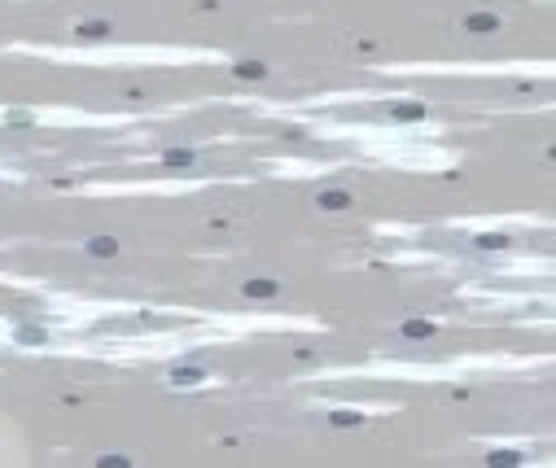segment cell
I'll use <instances>...</instances> for the list:
<instances>
[{
    "mask_svg": "<svg viewBox=\"0 0 556 468\" xmlns=\"http://www.w3.org/2000/svg\"><path fill=\"white\" fill-rule=\"evenodd\" d=\"M464 31H469V36H495V31H499V18H495V13H469V18H464Z\"/></svg>",
    "mask_w": 556,
    "mask_h": 468,
    "instance_id": "6da1fadb",
    "label": "cell"
},
{
    "mask_svg": "<svg viewBox=\"0 0 556 468\" xmlns=\"http://www.w3.org/2000/svg\"><path fill=\"white\" fill-rule=\"evenodd\" d=\"M316 206H320V211H351L355 197H351V193H342V188H329V193H320V197H316Z\"/></svg>",
    "mask_w": 556,
    "mask_h": 468,
    "instance_id": "7a4b0ae2",
    "label": "cell"
},
{
    "mask_svg": "<svg viewBox=\"0 0 556 468\" xmlns=\"http://www.w3.org/2000/svg\"><path fill=\"white\" fill-rule=\"evenodd\" d=\"M241 289H245V298H263V302H268V298H276V294H281V285H276L272 276H258V280H245Z\"/></svg>",
    "mask_w": 556,
    "mask_h": 468,
    "instance_id": "3957f363",
    "label": "cell"
},
{
    "mask_svg": "<svg viewBox=\"0 0 556 468\" xmlns=\"http://www.w3.org/2000/svg\"><path fill=\"white\" fill-rule=\"evenodd\" d=\"M434 333H438V324H430V319H407V324H403L407 342H430Z\"/></svg>",
    "mask_w": 556,
    "mask_h": 468,
    "instance_id": "277c9868",
    "label": "cell"
},
{
    "mask_svg": "<svg viewBox=\"0 0 556 468\" xmlns=\"http://www.w3.org/2000/svg\"><path fill=\"white\" fill-rule=\"evenodd\" d=\"M88 254L92 258H114V254H119V241H114V236H92L88 241Z\"/></svg>",
    "mask_w": 556,
    "mask_h": 468,
    "instance_id": "5b68a950",
    "label": "cell"
},
{
    "mask_svg": "<svg viewBox=\"0 0 556 468\" xmlns=\"http://www.w3.org/2000/svg\"><path fill=\"white\" fill-rule=\"evenodd\" d=\"M390 110H395V119H403V123L425 119V105H420V101H399V105H390Z\"/></svg>",
    "mask_w": 556,
    "mask_h": 468,
    "instance_id": "8992f818",
    "label": "cell"
},
{
    "mask_svg": "<svg viewBox=\"0 0 556 468\" xmlns=\"http://www.w3.org/2000/svg\"><path fill=\"white\" fill-rule=\"evenodd\" d=\"M110 31H114L110 22H84L75 36H79V40H110Z\"/></svg>",
    "mask_w": 556,
    "mask_h": 468,
    "instance_id": "52a82bcc",
    "label": "cell"
},
{
    "mask_svg": "<svg viewBox=\"0 0 556 468\" xmlns=\"http://www.w3.org/2000/svg\"><path fill=\"white\" fill-rule=\"evenodd\" d=\"M233 75L237 79H268V66H263V61H237Z\"/></svg>",
    "mask_w": 556,
    "mask_h": 468,
    "instance_id": "ba28073f",
    "label": "cell"
},
{
    "mask_svg": "<svg viewBox=\"0 0 556 468\" xmlns=\"http://www.w3.org/2000/svg\"><path fill=\"white\" fill-rule=\"evenodd\" d=\"M162 163H167V167H193V163H198V153H193V149H167V153H162Z\"/></svg>",
    "mask_w": 556,
    "mask_h": 468,
    "instance_id": "9c48e42d",
    "label": "cell"
},
{
    "mask_svg": "<svg viewBox=\"0 0 556 468\" xmlns=\"http://www.w3.org/2000/svg\"><path fill=\"white\" fill-rule=\"evenodd\" d=\"M206 372H202V368H171V381L175 385H198Z\"/></svg>",
    "mask_w": 556,
    "mask_h": 468,
    "instance_id": "30bf717a",
    "label": "cell"
},
{
    "mask_svg": "<svg viewBox=\"0 0 556 468\" xmlns=\"http://www.w3.org/2000/svg\"><path fill=\"white\" fill-rule=\"evenodd\" d=\"M486 464H499V468H513V464H521V455H517V451H490V455H486Z\"/></svg>",
    "mask_w": 556,
    "mask_h": 468,
    "instance_id": "8fae6325",
    "label": "cell"
},
{
    "mask_svg": "<svg viewBox=\"0 0 556 468\" xmlns=\"http://www.w3.org/2000/svg\"><path fill=\"white\" fill-rule=\"evenodd\" d=\"M333 425L337 429H351V425H359V416L355 412H333Z\"/></svg>",
    "mask_w": 556,
    "mask_h": 468,
    "instance_id": "7c38bea8",
    "label": "cell"
},
{
    "mask_svg": "<svg viewBox=\"0 0 556 468\" xmlns=\"http://www.w3.org/2000/svg\"><path fill=\"white\" fill-rule=\"evenodd\" d=\"M478 246L482 250H499V246H509V241H504V236H478Z\"/></svg>",
    "mask_w": 556,
    "mask_h": 468,
    "instance_id": "4fadbf2b",
    "label": "cell"
}]
</instances>
